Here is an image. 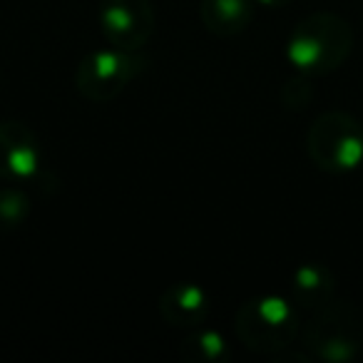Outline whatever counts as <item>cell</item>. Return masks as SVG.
Listing matches in <instances>:
<instances>
[{
	"label": "cell",
	"instance_id": "cell-3",
	"mask_svg": "<svg viewBox=\"0 0 363 363\" xmlns=\"http://www.w3.org/2000/svg\"><path fill=\"white\" fill-rule=\"evenodd\" d=\"M298 333L296 308L281 296H259L237 311V336L252 351L277 353Z\"/></svg>",
	"mask_w": 363,
	"mask_h": 363
},
{
	"label": "cell",
	"instance_id": "cell-11",
	"mask_svg": "<svg viewBox=\"0 0 363 363\" xmlns=\"http://www.w3.org/2000/svg\"><path fill=\"white\" fill-rule=\"evenodd\" d=\"M179 353L192 363H212V361H222L227 356V343H224V338L217 331L202 328V331L192 333L184 341Z\"/></svg>",
	"mask_w": 363,
	"mask_h": 363
},
{
	"label": "cell",
	"instance_id": "cell-13",
	"mask_svg": "<svg viewBox=\"0 0 363 363\" xmlns=\"http://www.w3.org/2000/svg\"><path fill=\"white\" fill-rule=\"evenodd\" d=\"M254 3H259L262 8H284V6H289L291 0H254Z\"/></svg>",
	"mask_w": 363,
	"mask_h": 363
},
{
	"label": "cell",
	"instance_id": "cell-1",
	"mask_svg": "<svg viewBox=\"0 0 363 363\" xmlns=\"http://www.w3.org/2000/svg\"><path fill=\"white\" fill-rule=\"evenodd\" d=\"M353 28L336 13H311L291 30L286 57L303 75H328L348 60L353 50Z\"/></svg>",
	"mask_w": 363,
	"mask_h": 363
},
{
	"label": "cell",
	"instance_id": "cell-2",
	"mask_svg": "<svg viewBox=\"0 0 363 363\" xmlns=\"http://www.w3.org/2000/svg\"><path fill=\"white\" fill-rule=\"evenodd\" d=\"M306 152L318 169L346 174L363 162V125L341 110L323 112L306 135Z\"/></svg>",
	"mask_w": 363,
	"mask_h": 363
},
{
	"label": "cell",
	"instance_id": "cell-9",
	"mask_svg": "<svg viewBox=\"0 0 363 363\" xmlns=\"http://www.w3.org/2000/svg\"><path fill=\"white\" fill-rule=\"evenodd\" d=\"M291 294L296 306L308 311H321V308L336 303V279L326 264H303L294 272Z\"/></svg>",
	"mask_w": 363,
	"mask_h": 363
},
{
	"label": "cell",
	"instance_id": "cell-6",
	"mask_svg": "<svg viewBox=\"0 0 363 363\" xmlns=\"http://www.w3.org/2000/svg\"><path fill=\"white\" fill-rule=\"evenodd\" d=\"M97 21L105 40L120 50H140L157 26L150 0H102Z\"/></svg>",
	"mask_w": 363,
	"mask_h": 363
},
{
	"label": "cell",
	"instance_id": "cell-5",
	"mask_svg": "<svg viewBox=\"0 0 363 363\" xmlns=\"http://www.w3.org/2000/svg\"><path fill=\"white\" fill-rule=\"evenodd\" d=\"M306 346L321 361L346 363L361 351L363 331L348 308L331 303V306L316 311V318L306 328Z\"/></svg>",
	"mask_w": 363,
	"mask_h": 363
},
{
	"label": "cell",
	"instance_id": "cell-10",
	"mask_svg": "<svg viewBox=\"0 0 363 363\" xmlns=\"http://www.w3.org/2000/svg\"><path fill=\"white\" fill-rule=\"evenodd\" d=\"M254 0H202L199 18L217 38H234L249 28L254 18Z\"/></svg>",
	"mask_w": 363,
	"mask_h": 363
},
{
	"label": "cell",
	"instance_id": "cell-4",
	"mask_svg": "<svg viewBox=\"0 0 363 363\" xmlns=\"http://www.w3.org/2000/svg\"><path fill=\"white\" fill-rule=\"evenodd\" d=\"M140 70L142 57H137V50H97L77 65L75 87L85 100L110 102L140 75Z\"/></svg>",
	"mask_w": 363,
	"mask_h": 363
},
{
	"label": "cell",
	"instance_id": "cell-12",
	"mask_svg": "<svg viewBox=\"0 0 363 363\" xmlns=\"http://www.w3.org/2000/svg\"><path fill=\"white\" fill-rule=\"evenodd\" d=\"M30 202L16 187L0 189V229H18L28 219Z\"/></svg>",
	"mask_w": 363,
	"mask_h": 363
},
{
	"label": "cell",
	"instance_id": "cell-7",
	"mask_svg": "<svg viewBox=\"0 0 363 363\" xmlns=\"http://www.w3.org/2000/svg\"><path fill=\"white\" fill-rule=\"evenodd\" d=\"M40 169V145L23 122H0V177L28 179Z\"/></svg>",
	"mask_w": 363,
	"mask_h": 363
},
{
	"label": "cell",
	"instance_id": "cell-8",
	"mask_svg": "<svg viewBox=\"0 0 363 363\" xmlns=\"http://www.w3.org/2000/svg\"><path fill=\"white\" fill-rule=\"evenodd\" d=\"M160 313L172 326H199L209 313V296L197 284H172L160 298Z\"/></svg>",
	"mask_w": 363,
	"mask_h": 363
}]
</instances>
